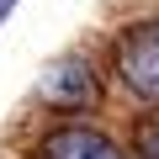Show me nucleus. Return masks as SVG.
Here are the masks:
<instances>
[{"label": "nucleus", "mask_w": 159, "mask_h": 159, "mask_svg": "<svg viewBox=\"0 0 159 159\" xmlns=\"http://www.w3.org/2000/svg\"><path fill=\"white\" fill-rule=\"evenodd\" d=\"M117 74H122L127 96H138L143 106H159V16L138 21L117 43Z\"/></svg>", "instance_id": "1"}, {"label": "nucleus", "mask_w": 159, "mask_h": 159, "mask_svg": "<svg viewBox=\"0 0 159 159\" xmlns=\"http://www.w3.org/2000/svg\"><path fill=\"white\" fill-rule=\"evenodd\" d=\"M32 159H127L117 138H106L101 127H85V122H64V127H48L37 143H32Z\"/></svg>", "instance_id": "2"}, {"label": "nucleus", "mask_w": 159, "mask_h": 159, "mask_svg": "<svg viewBox=\"0 0 159 159\" xmlns=\"http://www.w3.org/2000/svg\"><path fill=\"white\" fill-rule=\"evenodd\" d=\"M90 96H96V74H90V64H80V58H58L43 74V101L58 106V111H80Z\"/></svg>", "instance_id": "3"}, {"label": "nucleus", "mask_w": 159, "mask_h": 159, "mask_svg": "<svg viewBox=\"0 0 159 159\" xmlns=\"http://www.w3.org/2000/svg\"><path fill=\"white\" fill-rule=\"evenodd\" d=\"M138 154H143V159H159V117L143 127V138H138Z\"/></svg>", "instance_id": "4"}, {"label": "nucleus", "mask_w": 159, "mask_h": 159, "mask_svg": "<svg viewBox=\"0 0 159 159\" xmlns=\"http://www.w3.org/2000/svg\"><path fill=\"white\" fill-rule=\"evenodd\" d=\"M11 6H16V0H0V21H6V16H11Z\"/></svg>", "instance_id": "5"}]
</instances>
